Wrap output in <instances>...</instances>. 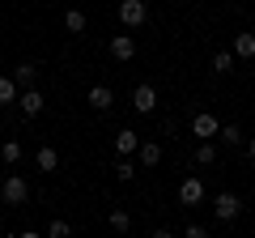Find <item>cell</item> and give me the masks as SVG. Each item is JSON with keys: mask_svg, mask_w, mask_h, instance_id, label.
<instances>
[{"mask_svg": "<svg viewBox=\"0 0 255 238\" xmlns=\"http://www.w3.org/2000/svg\"><path fill=\"white\" fill-rule=\"evenodd\" d=\"M115 179H119V183H132V179H136V166L128 162V157H119V162H115Z\"/></svg>", "mask_w": 255, "mask_h": 238, "instance_id": "ac0fdd59", "label": "cell"}, {"mask_svg": "<svg viewBox=\"0 0 255 238\" xmlns=\"http://www.w3.org/2000/svg\"><path fill=\"white\" fill-rule=\"evenodd\" d=\"M247 157H251V162H255V136L247 140Z\"/></svg>", "mask_w": 255, "mask_h": 238, "instance_id": "d4e9b609", "label": "cell"}, {"mask_svg": "<svg viewBox=\"0 0 255 238\" xmlns=\"http://www.w3.org/2000/svg\"><path fill=\"white\" fill-rule=\"evenodd\" d=\"M128 226H132V217H128L124 209H111V230H119V234H128Z\"/></svg>", "mask_w": 255, "mask_h": 238, "instance_id": "44dd1931", "label": "cell"}, {"mask_svg": "<svg viewBox=\"0 0 255 238\" xmlns=\"http://www.w3.org/2000/svg\"><path fill=\"white\" fill-rule=\"evenodd\" d=\"M234 55H243V60L255 55V34H251V30H243V34L234 38Z\"/></svg>", "mask_w": 255, "mask_h": 238, "instance_id": "4fadbf2b", "label": "cell"}, {"mask_svg": "<svg viewBox=\"0 0 255 238\" xmlns=\"http://www.w3.org/2000/svg\"><path fill=\"white\" fill-rule=\"evenodd\" d=\"M204 234H209V226H196V221L187 226V238H204Z\"/></svg>", "mask_w": 255, "mask_h": 238, "instance_id": "cb8c5ba5", "label": "cell"}, {"mask_svg": "<svg viewBox=\"0 0 255 238\" xmlns=\"http://www.w3.org/2000/svg\"><path fill=\"white\" fill-rule=\"evenodd\" d=\"M132 107H136L140 111V115H149V111H153L157 107V90H153V85H136V90H132Z\"/></svg>", "mask_w": 255, "mask_h": 238, "instance_id": "5b68a950", "label": "cell"}, {"mask_svg": "<svg viewBox=\"0 0 255 238\" xmlns=\"http://www.w3.org/2000/svg\"><path fill=\"white\" fill-rule=\"evenodd\" d=\"M136 157H140L145 170H153V166L162 162V145H157V140H140V145H136Z\"/></svg>", "mask_w": 255, "mask_h": 238, "instance_id": "52a82bcc", "label": "cell"}, {"mask_svg": "<svg viewBox=\"0 0 255 238\" xmlns=\"http://www.w3.org/2000/svg\"><path fill=\"white\" fill-rule=\"evenodd\" d=\"M90 107L94 111H111V107H115V94H111L107 85H94V90H90Z\"/></svg>", "mask_w": 255, "mask_h": 238, "instance_id": "8fae6325", "label": "cell"}, {"mask_svg": "<svg viewBox=\"0 0 255 238\" xmlns=\"http://www.w3.org/2000/svg\"><path fill=\"white\" fill-rule=\"evenodd\" d=\"M111 55H115L119 64H128V60L136 55V43H132L128 34H115V38H111Z\"/></svg>", "mask_w": 255, "mask_h": 238, "instance_id": "ba28073f", "label": "cell"}, {"mask_svg": "<svg viewBox=\"0 0 255 238\" xmlns=\"http://www.w3.org/2000/svg\"><path fill=\"white\" fill-rule=\"evenodd\" d=\"M200 200H204V183L196 179V174H187V179L179 183V204H187V209H196Z\"/></svg>", "mask_w": 255, "mask_h": 238, "instance_id": "277c9868", "label": "cell"}, {"mask_svg": "<svg viewBox=\"0 0 255 238\" xmlns=\"http://www.w3.org/2000/svg\"><path fill=\"white\" fill-rule=\"evenodd\" d=\"M230 68H234V55H230V51H217V55H213V73H230Z\"/></svg>", "mask_w": 255, "mask_h": 238, "instance_id": "7402d4cb", "label": "cell"}, {"mask_svg": "<svg viewBox=\"0 0 255 238\" xmlns=\"http://www.w3.org/2000/svg\"><path fill=\"white\" fill-rule=\"evenodd\" d=\"M196 162L213 166V162H217V145H213V140H200V145H196Z\"/></svg>", "mask_w": 255, "mask_h": 238, "instance_id": "5bb4252c", "label": "cell"}, {"mask_svg": "<svg viewBox=\"0 0 255 238\" xmlns=\"http://www.w3.org/2000/svg\"><path fill=\"white\" fill-rule=\"evenodd\" d=\"M145 17H149L145 0H119V21L124 26H145Z\"/></svg>", "mask_w": 255, "mask_h": 238, "instance_id": "3957f363", "label": "cell"}, {"mask_svg": "<svg viewBox=\"0 0 255 238\" xmlns=\"http://www.w3.org/2000/svg\"><path fill=\"white\" fill-rule=\"evenodd\" d=\"M0 157H4V166H17L21 162V145L17 140H4V145H0Z\"/></svg>", "mask_w": 255, "mask_h": 238, "instance_id": "e0dca14e", "label": "cell"}, {"mask_svg": "<svg viewBox=\"0 0 255 238\" xmlns=\"http://www.w3.org/2000/svg\"><path fill=\"white\" fill-rule=\"evenodd\" d=\"M47 234H51V238H64V234H68V226H64V221H51V230H47Z\"/></svg>", "mask_w": 255, "mask_h": 238, "instance_id": "603a6c76", "label": "cell"}, {"mask_svg": "<svg viewBox=\"0 0 255 238\" xmlns=\"http://www.w3.org/2000/svg\"><path fill=\"white\" fill-rule=\"evenodd\" d=\"M64 26L73 30V34H81V30H85V13L81 9H68V13H64Z\"/></svg>", "mask_w": 255, "mask_h": 238, "instance_id": "d6986e66", "label": "cell"}, {"mask_svg": "<svg viewBox=\"0 0 255 238\" xmlns=\"http://www.w3.org/2000/svg\"><path fill=\"white\" fill-rule=\"evenodd\" d=\"M9 102H17V81L13 77H0V107H9Z\"/></svg>", "mask_w": 255, "mask_h": 238, "instance_id": "2e32d148", "label": "cell"}, {"mask_svg": "<svg viewBox=\"0 0 255 238\" xmlns=\"http://www.w3.org/2000/svg\"><path fill=\"white\" fill-rule=\"evenodd\" d=\"M136 145H140V136H136L132 128H124V132L115 136V153H119V157H132V153H136Z\"/></svg>", "mask_w": 255, "mask_h": 238, "instance_id": "30bf717a", "label": "cell"}, {"mask_svg": "<svg viewBox=\"0 0 255 238\" xmlns=\"http://www.w3.org/2000/svg\"><path fill=\"white\" fill-rule=\"evenodd\" d=\"M217 136L226 140V145H243V128H238V123H226V128H217Z\"/></svg>", "mask_w": 255, "mask_h": 238, "instance_id": "ffe728a7", "label": "cell"}, {"mask_svg": "<svg viewBox=\"0 0 255 238\" xmlns=\"http://www.w3.org/2000/svg\"><path fill=\"white\" fill-rule=\"evenodd\" d=\"M17 102H21V115H30V119H34V115H43V94H38L34 85H30L26 94H17Z\"/></svg>", "mask_w": 255, "mask_h": 238, "instance_id": "9c48e42d", "label": "cell"}, {"mask_svg": "<svg viewBox=\"0 0 255 238\" xmlns=\"http://www.w3.org/2000/svg\"><path fill=\"white\" fill-rule=\"evenodd\" d=\"M217 128H221V123L209 115V111H200V115L191 119V132H196V140H213V136H217Z\"/></svg>", "mask_w": 255, "mask_h": 238, "instance_id": "8992f818", "label": "cell"}, {"mask_svg": "<svg viewBox=\"0 0 255 238\" xmlns=\"http://www.w3.org/2000/svg\"><path fill=\"white\" fill-rule=\"evenodd\" d=\"M0 196H4V204H26L30 200V183L21 174H9V179L0 183Z\"/></svg>", "mask_w": 255, "mask_h": 238, "instance_id": "6da1fadb", "label": "cell"}, {"mask_svg": "<svg viewBox=\"0 0 255 238\" xmlns=\"http://www.w3.org/2000/svg\"><path fill=\"white\" fill-rule=\"evenodd\" d=\"M34 162H38V170H43V174H51L55 166H60V153H55L51 145H43V149H38V153H34Z\"/></svg>", "mask_w": 255, "mask_h": 238, "instance_id": "7c38bea8", "label": "cell"}, {"mask_svg": "<svg viewBox=\"0 0 255 238\" xmlns=\"http://www.w3.org/2000/svg\"><path fill=\"white\" fill-rule=\"evenodd\" d=\"M34 77H38V68H34V64H17V68H13V81L26 85V90L34 85Z\"/></svg>", "mask_w": 255, "mask_h": 238, "instance_id": "9a60e30c", "label": "cell"}, {"mask_svg": "<svg viewBox=\"0 0 255 238\" xmlns=\"http://www.w3.org/2000/svg\"><path fill=\"white\" fill-rule=\"evenodd\" d=\"M213 213H217V221H234L238 213H243V200H238L234 192H217L213 196Z\"/></svg>", "mask_w": 255, "mask_h": 238, "instance_id": "7a4b0ae2", "label": "cell"}]
</instances>
